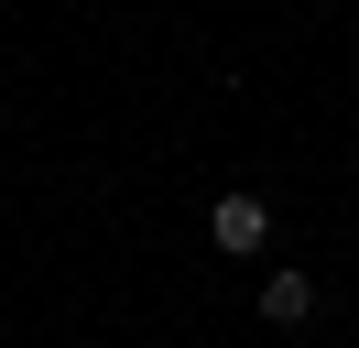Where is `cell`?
Returning <instances> with one entry per match:
<instances>
[{
	"instance_id": "cell-1",
	"label": "cell",
	"mask_w": 359,
	"mask_h": 348,
	"mask_svg": "<svg viewBox=\"0 0 359 348\" xmlns=\"http://www.w3.org/2000/svg\"><path fill=\"white\" fill-rule=\"evenodd\" d=\"M207 239H218L229 261H250L272 239V218H262V196H218V207H207Z\"/></svg>"
},
{
	"instance_id": "cell-2",
	"label": "cell",
	"mask_w": 359,
	"mask_h": 348,
	"mask_svg": "<svg viewBox=\"0 0 359 348\" xmlns=\"http://www.w3.org/2000/svg\"><path fill=\"white\" fill-rule=\"evenodd\" d=\"M316 316V272H305V261H272V272H262V326H305Z\"/></svg>"
}]
</instances>
